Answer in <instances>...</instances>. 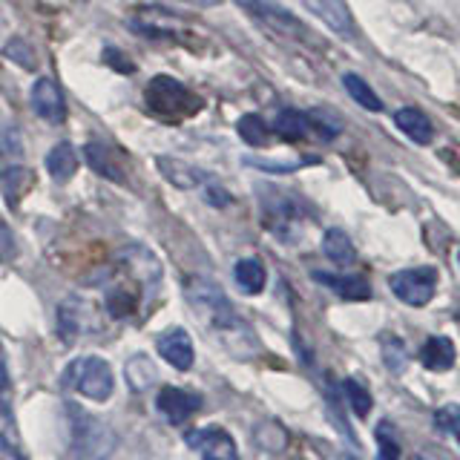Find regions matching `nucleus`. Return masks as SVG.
Instances as JSON below:
<instances>
[{
  "instance_id": "1",
  "label": "nucleus",
  "mask_w": 460,
  "mask_h": 460,
  "mask_svg": "<svg viewBox=\"0 0 460 460\" xmlns=\"http://www.w3.org/2000/svg\"><path fill=\"white\" fill-rule=\"evenodd\" d=\"M184 296L190 302V308L196 311L199 320L205 323V328H210L234 354L244 357L256 345L253 328L236 314V308L230 305V299L225 296V291L216 282L201 279V277L187 279Z\"/></svg>"
},
{
  "instance_id": "2",
  "label": "nucleus",
  "mask_w": 460,
  "mask_h": 460,
  "mask_svg": "<svg viewBox=\"0 0 460 460\" xmlns=\"http://www.w3.org/2000/svg\"><path fill=\"white\" fill-rule=\"evenodd\" d=\"M61 383L64 388H72L75 394L93 402H107L115 392V374L107 359L98 354L69 359V366L61 374Z\"/></svg>"
},
{
  "instance_id": "3",
  "label": "nucleus",
  "mask_w": 460,
  "mask_h": 460,
  "mask_svg": "<svg viewBox=\"0 0 460 460\" xmlns=\"http://www.w3.org/2000/svg\"><path fill=\"white\" fill-rule=\"evenodd\" d=\"M144 101H147L150 112L164 121H184L201 110V98L170 75L150 78L147 90H144Z\"/></svg>"
},
{
  "instance_id": "4",
  "label": "nucleus",
  "mask_w": 460,
  "mask_h": 460,
  "mask_svg": "<svg viewBox=\"0 0 460 460\" xmlns=\"http://www.w3.org/2000/svg\"><path fill=\"white\" fill-rule=\"evenodd\" d=\"M438 279H440L438 268L420 265V268H406V270L392 273V277H388V288H392V294L400 302H406L411 308H423L435 299Z\"/></svg>"
},
{
  "instance_id": "5",
  "label": "nucleus",
  "mask_w": 460,
  "mask_h": 460,
  "mask_svg": "<svg viewBox=\"0 0 460 460\" xmlns=\"http://www.w3.org/2000/svg\"><path fill=\"white\" fill-rule=\"evenodd\" d=\"M239 6L277 35H285L291 40H308L311 35V29L302 23L296 14L288 12L282 4H273V0H239Z\"/></svg>"
},
{
  "instance_id": "6",
  "label": "nucleus",
  "mask_w": 460,
  "mask_h": 460,
  "mask_svg": "<svg viewBox=\"0 0 460 460\" xmlns=\"http://www.w3.org/2000/svg\"><path fill=\"white\" fill-rule=\"evenodd\" d=\"M184 443L193 452H199L201 460H239L236 440L222 426H201L184 435Z\"/></svg>"
},
{
  "instance_id": "7",
  "label": "nucleus",
  "mask_w": 460,
  "mask_h": 460,
  "mask_svg": "<svg viewBox=\"0 0 460 460\" xmlns=\"http://www.w3.org/2000/svg\"><path fill=\"white\" fill-rule=\"evenodd\" d=\"M302 6H305L311 14H316L331 32L342 40H357L359 29H357V21H354V12L349 9L345 0H299Z\"/></svg>"
},
{
  "instance_id": "8",
  "label": "nucleus",
  "mask_w": 460,
  "mask_h": 460,
  "mask_svg": "<svg viewBox=\"0 0 460 460\" xmlns=\"http://www.w3.org/2000/svg\"><path fill=\"white\" fill-rule=\"evenodd\" d=\"M129 26H133L136 35H150V38H176L184 32V23L176 14L153 4H144L129 14Z\"/></svg>"
},
{
  "instance_id": "9",
  "label": "nucleus",
  "mask_w": 460,
  "mask_h": 460,
  "mask_svg": "<svg viewBox=\"0 0 460 460\" xmlns=\"http://www.w3.org/2000/svg\"><path fill=\"white\" fill-rule=\"evenodd\" d=\"M155 349L162 354V359L167 366H172L176 371H190L196 363V345L193 337L187 334L184 328H167L155 337Z\"/></svg>"
},
{
  "instance_id": "10",
  "label": "nucleus",
  "mask_w": 460,
  "mask_h": 460,
  "mask_svg": "<svg viewBox=\"0 0 460 460\" xmlns=\"http://www.w3.org/2000/svg\"><path fill=\"white\" fill-rule=\"evenodd\" d=\"M155 409H158V414H164L170 423L181 426L201 409V397L196 392L179 388V385H162L155 394Z\"/></svg>"
},
{
  "instance_id": "11",
  "label": "nucleus",
  "mask_w": 460,
  "mask_h": 460,
  "mask_svg": "<svg viewBox=\"0 0 460 460\" xmlns=\"http://www.w3.org/2000/svg\"><path fill=\"white\" fill-rule=\"evenodd\" d=\"M29 101H32V110L38 112V119H43L47 124L58 127V124L66 121V101H64V93L58 90V84L52 78H38L32 84Z\"/></svg>"
},
{
  "instance_id": "12",
  "label": "nucleus",
  "mask_w": 460,
  "mask_h": 460,
  "mask_svg": "<svg viewBox=\"0 0 460 460\" xmlns=\"http://www.w3.org/2000/svg\"><path fill=\"white\" fill-rule=\"evenodd\" d=\"M93 305L90 302H84L81 296H69L61 302V308H58V334H61V340L69 345L75 342L81 337L84 328L93 325Z\"/></svg>"
},
{
  "instance_id": "13",
  "label": "nucleus",
  "mask_w": 460,
  "mask_h": 460,
  "mask_svg": "<svg viewBox=\"0 0 460 460\" xmlns=\"http://www.w3.org/2000/svg\"><path fill=\"white\" fill-rule=\"evenodd\" d=\"M155 167L172 187H179V190H196V187H201L210 179V172L199 170L190 162H181V158H172V155H158Z\"/></svg>"
},
{
  "instance_id": "14",
  "label": "nucleus",
  "mask_w": 460,
  "mask_h": 460,
  "mask_svg": "<svg viewBox=\"0 0 460 460\" xmlns=\"http://www.w3.org/2000/svg\"><path fill=\"white\" fill-rule=\"evenodd\" d=\"M311 277H314V282L325 285L328 291H334L342 299H351V302L371 299V285L366 277H354V273H328V270H314Z\"/></svg>"
},
{
  "instance_id": "15",
  "label": "nucleus",
  "mask_w": 460,
  "mask_h": 460,
  "mask_svg": "<svg viewBox=\"0 0 460 460\" xmlns=\"http://www.w3.org/2000/svg\"><path fill=\"white\" fill-rule=\"evenodd\" d=\"M69 414H72V438H75L78 452L93 455L101 449V440H107V431L101 429V423L93 414L81 411L75 402H69Z\"/></svg>"
},
{
  "instance_id": "16",
  "label": "nucleus",
  "mask_w": 460,
  "mask_h": 460,
  "mask_svg": "<svg viewBox=\"0 0 460 460\" xmlns=\"http://www.w3.org/2000/svg\"><path fill=\"white\" fill-rule=\"evenodd\" d=\"M84 155L86 162H90V167L98 172V176H104L107 181H124V167L119 162V155H115V150L110 147L107 141H98V138H90L84 144Z\"/></svg>"
},
{
  "instance_id": "17",
  "label": "nucleus",
  "mask_w": 460,
  "mask_h": 460,
  "mask_svg": "<svg viewBox=\"0 0 460 460\" xmlns=\"http://www.w3.org/2000/svg\"><path fill=\"white\" fill-rule=\"evenodd\" d=\"M394 124L402 136L411 138L414 144H420V147H426V144H431V138H435V127H431L429 115L414 107H400L394 112Z\"/></svg>"
},
{
  "instance_id": "18",
  "label": "nucleus",
  "mask_w": 460,
  "mask_h": 460,
  "mask_svg": "<svg viewBox=\"0 0 460 460\" xmlns=\"http://www.w3.org/2000/svg\"><path fill=\"white\" fill-rule=\"evenodd\" d=\"M420 366L423 368H429V371H438V374H443V371H449L452 366H455V342L449 340V337H443V334H438V337H429L423 345H420Z\"/></svg>"
},
{
  "instance_id": "19",
  "label": "nucleus",
  "mask_w": 460,
  "mask_h": 460,
  "mask_svg": "<svg viewBox=\"0 0 460 460\" xmlns=\"http://www.w3.org/2000/svg\"><path fill=\"white\" fill-rule=\"evenodd\" d=\"M124 262L141 285L155 288L158 279H162V265H158V259L147 248H141V244H133V248L124 251Z\"/></svg>"
},
{
  "instance_id": "20",
  "label": "nucleus",
  "mask_w": 460,
  "mask_h": 460,
  "mask_svg": "<svg viewBox=\"0 0 460 460\" xmlns=\"http://www.w3.org/2000/svg\"><path fill=\"white\" fill-rule=\"evenodd\" d=\"M311 115L299 112V110H279L277 115H273V124H270V133H277L282 141H302L308 133H311Z\"/></svg>"
},
{
  "instance_id": "21",
  "label": "nucleus",
  "mask_w": 460,
  "mask_h": 460,
  "mask_svg": "<svg viewBox=\"0 0 460 460\" xmlns=\"http://www.w3.org/2000/svg\"><path fill=\"white\" fill-rule=\"evenodd\" d=\"M43 167H47V172L58 184H64L78 172V153L72 150L69 141H61L47 153V158H43Z\"/></svg>"
},
{
  "instance_id": "22",
  "label": "nucleus",
  "mask_w": 460,
  "mask_h": 460,
  "mask_svg": "<svg viewBox=\"0 0 460 460\" xmlns=\"http://www.w3.org/2000/svg\"><path fill=\"white\" fill-rule=\"evenodd\" d=\"M323 253H325L334 265H340V268L357 262V248H354V242H351V236L345 234V230H340V227H328L325 234H323Z\"/></svg>"
},
{
  "instance_id": "23",
  "label": "nucleus",
  "mask_w": 460,
  "mask_h": 460,
  "mask_svg": "<svg viewBox=\"0 0 460 460\" xmlns=\"http://www.w3.org/2000/svg\"><path fill=\"white\" fill-rule=\"evenodd\" d=\"M234 277H236V285L244 294H262L265 282H268V270L256 256H248V259H239L236 262Z\"/></svg>"
},
{
  "instance_id": "24",
  "label": "nucleus",
  "mask_w": 460,
  "mask_h": 460,
  "mask_svg": "<svg viewBox=\"0 0 460 460\" xmlns=\"http://www.w3.org/2000/svg\"><path fill=\"white\" fill-rule=\"evenodd\" d=\"M342 86H345V93H349L363 110H368V112H383L380 95L374 93L371 86H368V81L359 78L357 72H345V75H342Z\"/></svg>"
},
{
  "instance_id": "25",
  "label": "nucleus",
  "mask_w": 460,
  "mask_h": 460,
  "mask_svg": "<svg viewBox=\"0 0 460 460\" xmlns=\"http://www.w3.org/2000/svg\"><path fill=\"white\" fill-rule=\"evenodd\" d=\"M124 374H127V383L133 392H147V388L155 383V366L147 354H136L127 359L124 366Z\"/></svg>"
},
{
  "instance_id": "26",
  "label": "nucleus",
  "mask_w": 460,
  "mask_h": 460,
  "mask_svg": "<svg viewBox=\"0 0 460 460\" xmlns=\"http://www.w3.org/2000/svg\"><path fill=\"white\" fill-rule=\"evenodd\" d=\"M236 129H239L242 141H244V144H251V147H265L268 138H270V127H268V121L262 119V115H256V112L242 115L239 124H236Z\"/></svg>"
},
{
  "instance_id": "27",
  "label": "nucleus",
  "mask_w": 460,
  "mask_h": 460,
  "mask_svg": "<svg viewBox=\"0 0 460 460\" xmlns=\"http://www.w3.org/2000/svg\"><path fill=\"white\" fill-rule=\"evenodd\" d=\"M4 58L21 69H29V72L38 69V55L32 49V43L23 40V38H9L4 43Z\"/></svg>"
},
{
  "instance_id": "28",
  "label": "nucleus",
  "mask_w": 460,
  "mask_h": 460,
  "mask_svg": "<svg viewBox=\"0 0 460 460\" xmlns=\"http://www.w3.org/2000/svg\"><path fill=\"white\" fill-rule=\"evenodd\" d=\"M342 392H345V400H349V406L357 417H368L374 400H371V392L359 383L357 377H345L342 380Z\"/></svg>"
},
{
  "instance_id": "29",
  "label": "nucleus",
  "mask_w": 460,
  "mask_h": 460,
  "mask_svg": "<svg viewBox=\"0 0 460 460\" xmlns=\"http://www.w3.org/2000/svg\"><path fill=\"white\" fill-rule=\"evenodd\" d=\"M380 349H383V359H385V368H388V371L400 374L402 368H406V363H409V351H406V345H402L400 337H394V334H383Z\"/></svg>"
},
{
  "instance_id": "30",
  "label": "nucleus",
  "mask_w": 460,
  "mask_h": 460,
  "mask_svg": "<svg viewBox=\"0 0 460 460\" xmlns=\"http://www.w3.org/2000/svg\"><path fill=\"white\" fill-rule=\"evenodd\" d=\"M107 308L115 320H127L138 311V296L133 291H124V288H112L107 294Z\"/></svg>"
},
{
  "instance_id": "31",
  "label": "nucleus",
  "mask_w": 460,
  "mask_h": 460,
  "mask_svg": "<svg viewBox=\"0 0 460 460\" xmlns=\"http://www.w3.org/2000/svg\"><path fill=\"white\" fill-rule=\"evenodd\" d=\"M0 155L6 158H21L23 155V136L9 119L0 115Z\"/></svg>"
},
{
  "instance_id": "32",
  "label": "nucleus",
  "mask_w": 460,
  "mask_h": 460,
  "mask_svg": "<svg viewBox=\"0 0 460 460\" xmlns=\"http://www.w3.org/2000/svg\"><path fill=\"white\" fill-rule=\"evenodd\" d=\"M242 162L253 170H262V172H294V170H302L305 164H314L316 158H299V162H268V158H259V155H244Z\"/></svg>"
},
{
  "instance_id": "33",
  "label": "nucleus",
  "mask_w": 460,
  "mask_h": 460,
  "mask_svg": "<svg viewBox=\"0 0 460 460\" xmlns=\"http://www.w3.org/2000/svg\"><path fill=\"white\" fill-rule=\"evenodd\" d=\"M377 446H380L377 460H400V443L394 440V431L385 420L377 426Z\"/></svg>"
},
{
  "instance_id": "34",
  "label": "nucleus",
  "mask_w": 460,
  "mask_h": 460,
  "mask_svg": "<svg viewBox=\"0 0 460 460\" xmlns=\"http://www.w3.org/2000/svg\"><path fill=\"white\" fill-rule=\"evenodd\" d=\"M9 394H12V374L6 363V351L0 345V414L9 417Z\"/></svg>"
},
{
  "instance_id": "35",
  "label": "nucleus",
  "mask_w": 460,
  "mask_h": 460,
  "mask_svg": "<svg viewBox=\"0 0 460 460\" xmlns=\"http://www.w3.org/2000/svg\"><path fill=\"white\" fill-rule=\"evenodd\" d=\"M201 196H205V201H208V205H213V208H225V205L234 201V196H230L213 176L205 184H201Z\"/></svg>"
},
{
  "instance_id": "36",
  "label": "nucleus",
  "mask_w": 460,
  "mask_h": 460,
  "mask_svg": "<svg viewBox=\"0 0 460 460\" xmlns=\"http://www.w3.org/2000/svg\"><path fill=\"white\" fill-rule=\"evenodd\" d=\"M104 64L112 66V69H119L121 75H133V72H136L133 61H129V58L121 49H115V47H107L104 49Z\"/></svg>"
},
{
  "instance_id": "37",
  "label": "nucleus",
  "mask_w": 460,
  "mask_h": 460,
  "mask_svg": "<svg viewBox=\"0 0 460 460\" xmlns=\"http://www.w3.org/2000/svg\"><path fill=\"white\" fill-rule=\"evenodd\" d=\"M18 256V242H14L9 225L0 222V262H12Z\"/></svg>"
},
{
  "instance_id": "38",
  "label": "nucleus",
  "mask_w": 460,
  "mask_h": 460,
  "mask_svg": "<svg viewBox=\"0 0 460 460\" xmlns=\"http://www.w3.org/2000/svg\"><path fill=\"white\" fill-rule=\"evenodd\" d=\"M435 423H438V429L446 431V435H455V431H457V409H455V406L440 409V411L435 414Z\"/></svg>"
},
{
  "instance_id": "39",
  "label": "nucleus",
  "mask_w": 460,
  "mask_h": 460,
  "mask_svg": "<svg viewBox=\"0 0 460 460\" xmlns=\"http://www.w3.org/2000/svg\"><path fill=\"white\" fill-rule=\"evenodd\" d=\"M0 460H29V457L23 455V449L12 438L0 435Z\"/></svg>"
},
{
  "instance_id": "40",
  "label": "nucleus",
  "mask_w": 460,
  "mask_h": 460,
  "mask_svg": "<svg viewBox=\"0 0 460 460\" xmlns=\"http://www.w3.org/2000/svg\"><path fill=\"white\" fill-rule=\"evenodd\" d=\"M179 4H190V6H205V9H210V6H219L222 0H179Z\"/></svg>"
},
{
  "instance_id": "41",
  "label": "nucleus",
  "mask_w": 460,
  "mask_h": 460,
  "mask_svg": "<svg viewBox=\"0 0 460 460\" xmlns=\"http://www.w3.org/2000/svg\"><path fill=\"white\" fill-rule=\"evenodd\" d=\"M4 23H6V21H4V12H0V26H4Z\"/></svg>"
}]
</instances>
